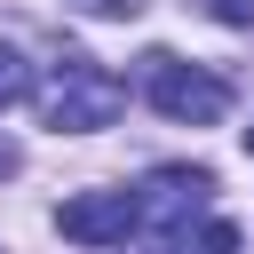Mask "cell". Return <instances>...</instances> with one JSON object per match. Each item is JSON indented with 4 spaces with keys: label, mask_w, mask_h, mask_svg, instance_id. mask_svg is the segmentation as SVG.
<instances>
[{
    "label": "cell",
    "mask_w": 254,
    "mask_h": 254,
    "mask_svg": "<svg viewBox=\"0 0 254 254\" xmlns=\"http://www.w3.org/2000/svg\"><path fill=\"white\" fill-rule=\"evenodd\" d=\"M40 111H48V127L56 135H87V127H111L119 111H127V87L95 64V56H56V79H48V95H40Z\"/></svg>",
    "instance_id": "cell-1"
},
{
    "label": "cell",
    "mask_w": 254,
    "mask_h": 254,
    "mask_svg": "<svg viewBox=\"0 0 254 254\" xmlns=\"http://www.w3.org/2000/svg\"><path fill=\"white\" fill-rule=\"evenodd\" d=\"M143 79H151V103H159V119H175V127H214V119L230 111V87H222L214 71H198V64L143 56Z\"/></svg>",
    "instance_id": "cell-2"
},
{
    "label": "cell",
    "mask_w": 254,
    "mask_h": 254,
    "mask_svg": "<svg viewBox=\"0 0 254 254\" xmlns=\"http://www.w3.org/2000/svg\"><path fill=\"white\" fill-rule=\"evenodd\" d=\"M56 230L71 246H127L143 230V206H135V190H87V198H64Z\"/></svg>",
    "instance_id": "cell-3"
},
{
    "label": "cell",
    "mask_w": 254,
    "mask_h": 254,
    "mask_svg": "<svg viewBox=\"0 0 254 254\" xmlns=\"http://www.w3.org/2000/svg\"><path fill=\"white\" fill-rule=\"evenodd\" d=\"M143 254H238V222H175V230H159Z\"/></svg>",
    "instance_id": "cell-4"
},
{
    "label": "cell",
    "mask_w": 254,
    "mask_h": 254,
    "mask_svg": "<svg viewBox=\"0 0 254 254\" xmlns=\"http://www.w3.org/2000/svg\"><path fill=\"white\" fill-rule=\"evenodd\" d=\"M24 95H32V64H24L16 48H0V111H8V103H24Z\"/></svg>",
    "instance_id": "cell-5"
},
{
    "label": "cell",
    "mask_w": 254,
    "mask_h": 254,
    "mask_svg": "<svg viewBox=\"0 0 254 254\" xmlns=\"http://www.w3.org/2000/svg\"><path fill=\"white\" fill-rule=\"evenodd\" d=\"M214 24H254V0H206Z\"/></svg>",
    "instance_id": "cell-6"
},
{
    "label": "cell",
    "mask_w": 254,
    "mask_h": 254,
    "mask_svg": "<svg viewBox=\"0 0 254 254\" xmlns=\"http://www.w3.org/2000/svg\"><path fill=\"white\" fill-rule=\"evenodd\" d=\"M87 16H143V0H79Z\"/></svg>",
    "instance_id": "cell-7"
},
{
    "label": "cell",
    "mask_w": 254,
    "mask_h": 254,
    "mask_svg": "<svg viewBox=\"0 0 254 254\" xmlns=\"http://www.w3.org/2000/svg\"><path fill=\"white\" fill-rule=\"evenodd\" d=\"M0 175H16V143H0Z\"/></svg>",
    "instance_id": "cell-8"
},
{
    "label": "cell",
    "mask_w": 254,
    "mask_h": 254,
    "mask_svg": "<svg viewBox=\"0 0 254 254\" xmlns=\"http://www.w3.org/2000/svg\"><path fill=\"white\" fill-rule=\"evenodd\" d=\"M246 159H254V127H246Z\"/></svg>",
    "instance_id": "cell-9"
}]
</instances>
